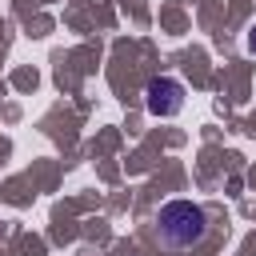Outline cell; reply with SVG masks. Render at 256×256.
<instances>
[{
  "instance_id": "obj_3",
  "label": "cell",
  "mask_w": 256,
  "mask_h": 256,
  "mask_svg": "<svg viewBox=\"0 0 256 256\" xmlns=\"http://www.w3.org/2000/svg\"><path fill=\"white\" fill-rule=\"evenodd\" d=\"M248 48H252V52H256V28H252V36H248Z\"/></svg>"
},
{
  "instance_id": "obj_1",
  "label": "cell",
  "mask_w": 256,
  "mask_h": 256,
  "mask_svg": "<svg viewBox=\"0 0 256 256\" xmlns=\"http://www.w3.org/2000/svg\"><path fill=\"white\" fill-rule=\"evenodd\" d=\"M204 236H208V212L200 204H192V200H168L156 212V240H160V248L184 252V248L204 244Z\"/></svg>"
},
{
  "instance_id": "obj_2",
  "label": "cell",
  "mask_w": 256,
  "mask_h": 256,
  "mask_svg": "<svg viewBox=\"0 0 256 256\" xmlns=\"http://www.w3.org/2000/svg\"><path fill=\"white\" fill-rule=\"evenodd\" d=\"M144 108L152 116H176L184 108V84L172 80V76H156L144 92Z\"/></svg>"
}]
</instances>
